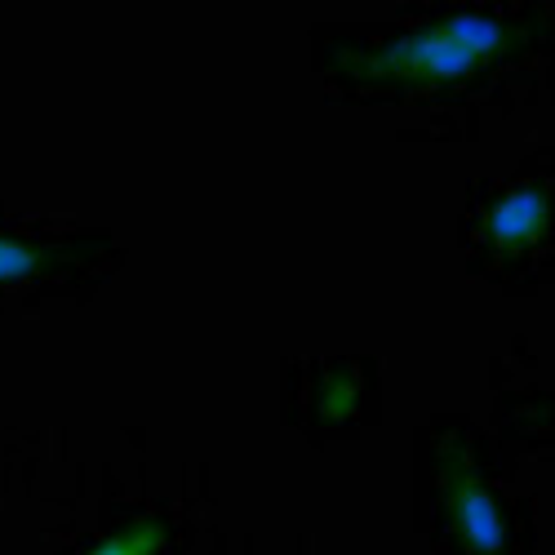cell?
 I'll return each mask as SVG.
<instances>
[{"label":"cell","instance_id":"cell-3","mask_svg":"<svg viewBox=\"0 0 555 555\" xmlns=\"http://www.w3.org/2000/svg\"><path fill=\"white\" fill-rule=\"evenodd\" d=\"M546 227H551V182H520L485 218L489 241L502 254H525L529 245L542 241Z\"/></svg>","mask_w":555,"mask_h":555},{"label":"cell","instance_id":"cell-5","mask_svg":"<svg viewBox=\"0 0 555 555\" xmlns=\"http://www.w3.org/2000/svg\"><path fill=\"white\" fill-rule=\"evenodd\" d=\"M54 262H59V254L50 245H36V241H23V236H0V285L31 281V275H40Z\"/></svg>","mask_w":555,"mask_h":555},{"label":"cell","instance_id":"cell-2","mask_svg":"<svg viewBox=\"0 0 555 555\" xmlns=\"http://www.w3.org/2000/svg\"><path fill=\"white\" fill-rule=\"evenodd\" d=\"M338 63L364 80H418V85H440V80H462L480 72L485 63L467 50H457L440 27H423L413 36L387 40L378 50H347Z\"/></svg>","mask_w":555,"mask_h":555},{"label":"cell","instance_id":"cell-4","mask_svg":"<svg viewBox=\"0 0 555 555\" xmlns=\"http://www.w3.org/2000/svg\"><path fill=\"white\" fill-rule=\"evenodd\" d=\"M440 36H449L457 50H467V54H476L485 67L493 63V59H502L506 50H520L525 44V27H512V23H502V18H493V14H480V10H453V14H444L440 23Z\"/></svg>","mask_w":555,"mask_h":555},{"label":"cell","instance_id":"cell-6","mask_svg":"<svg viewBox=\"0 0 555 555\" xmlns=\"http://www.w3.org/2000/svg\"><path fill=\"white\" fill-rule=\"evenodd\" d=\"M169 546V529L160 520H133L120 533L103 538L89 555H160Z\"/></svg>","mask_w":555,"mask_h":555},{"label":"cell","instance_id":"cell-1","mask_svg":"<svg viewBox=\"0 0 555 555\" xmlns=\"http://www.w3.org/2000/svg\"><path fill=\"white\" fill-rule=\"evenodd\" d=\"M436 485L444 493V506L453 516V529H457V542L467 555H506V520H502V506L498 498L489 493L480 467L472 449L453 440V436H440L436 440Z\"/></svg>","mask_w":555,"mask_h":555}]
</instances>
